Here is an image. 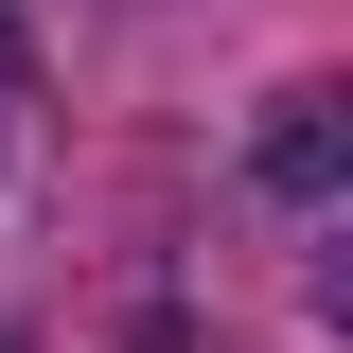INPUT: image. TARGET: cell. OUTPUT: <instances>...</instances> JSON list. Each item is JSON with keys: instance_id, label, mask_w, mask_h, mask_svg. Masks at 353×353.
Returning a JSON list of instances; mask_svg holds the SVG:
<instances>
[{"instance_id": "cell-1", "label": "cell", "mask_w": 353, "mask_h": 353, "mask_svg": "<svg viewBox=\"0 0 353 353\" xmlns=\"http://www.w3.org/2000/svg\"><path fill=\"white\" fill-rule=\"evenodd\" d=\"M265 176L318 194V176H336V106H283V124H265Z\"/></svg>"}, {"instance_id": "cell-2", "label": "cell", "mask_w": 353, "mask_h": 353, "mask_svg": "<svg viewBox=\"0 0 353 353\" xmlns=\"http://www.w3.org/2000/svg\"><path fill=\"white\" fill-rule=\"evenodd\" d=\"M0 88H18V36H0Z\"/></svg>"}]
</instances>
